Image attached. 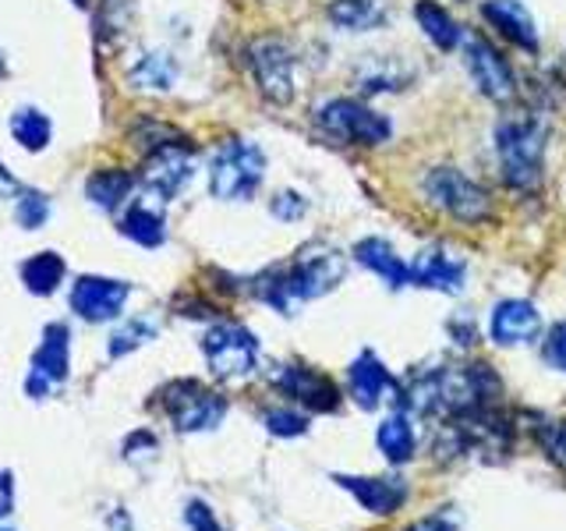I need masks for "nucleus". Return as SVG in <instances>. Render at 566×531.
<instances>
[{
	"mask_svg": "<svg viewBox=\"0 0 566 531\" xmlns=\"http://www.w3.org/2000/svg\"><path fill=\"white\" fill-rule=\"evenodd\" d=\"M344 277H347V259L329 244H315L305 248L291 266H280V270L265 273L259 283V294L276 312L291 315V309H297L301 301L329 294Z\"/></svg>",
	"mask_w": 566,
	"mask_h": 531,
	"instance_id": "f257e3e1",
	"label": "nucleus"
},
{
	"mask_svg": "<svg viewBox=\"0 0 566 531\" xmlns=\"http://www.w3.org/2000/svg\"><path fill=\"white\" fill-rule=\"evenodd\" d=\"M500 174L513 191H531L545 177V124L535 114H510L495 124Z\"/></svg>",
	"mask_w": 566,
	"mask_h": 531,
	"instance_id": "f03ea898",
	"label": "nucleus"
},
{
	"mask_svg": "<svg viewBox=\"0 0 566 531\" xmlns=\"http://www.w3.org/2000/svg\"><path fill=\"white\" fill-rule=\"evenodd\" d=\"M315 128L323 138L336 142V146H368L376 149L382 142L394 138V121L379 114L376 106L350 96H333L315 106Z\"/></svg>",
	"mask_w": 566,
	"mask_h": 531,
	"instance_id": "7ed1b4c3",
	"label": "nucleus"
},
{
	"mask_svg": "<svg viewBox=\"0 0 566 531\" xmlns=\"http://www.w3.org/2000/svg\"><path fill=\"white\" fill-rule=\"evenodd\" d=\"M421 195L424 202L447 212L450 220L478 227L492 217V195L457 167H432L421 174Z\"/></svg>",
	"mask_w": 566,
	"mask_h": 531,
	"instance_id": "20e7f679",
	"label": "nucleus"
},
{
	"mask_svg": "<svg viewBox=\"0 0 566 531\" xmlns=\"http://www.w3.org/2000/svg\"><path fill=\"white\" fill-rule=\"evenodd\" d=\"M265 181V153L248 138H227L209 164V191L223 202H248Z\"/></svg>",
	"mask_w": 566,
	"mask_h": 531,
	"instance_id": "39448f33",
	"label": "nucleus"
},
{
	"mask_svg": "<svg viewBox=\"0 0 566 531\" xmlns=\"http://www.w3.org/2000/svg\"><path fill=\"white\" fill-rule=\"evenodd\" d=\"M248 64H252L259 93L270 103L287 106L297 96V58L291 43H283L280 35H259L248 46Z\"/></svg>",
	"mask_w": 566,
	"mask_h": 531,
	"instance_id": "423d86ee",
	"label": "nucleus"
},
{
	"mask_svg": "<svg viewBox=\"0 0 566 531\" xmlns=\"http://www.w3.org/2000/svg\"><path fill=\"white\" fill-rule=\"evenodd\" d=\"M460 46H464V67L471 82L478 85V93L495 103H503L517 93V75H513L510 61L489 40H482V35H464Z\"/></svg>",
	"mask_w": 566,
	"mask_h": 531,
	"instance_id": "0eeeda50",
	"label": "nucleus"
},
{
	"mask_svg": "<svg viewBox=\"0 0 566 531\" xmlns=\"http://www.w3.org/2000/svg\"><path fill=\"white\" fill-rule=\"evenodd\" d=\"M206 362L217 376H248L259 362V341L244 326H217L206 333Z\"/></svg>",
	"mask_w": 566,
	"mask_h": 531,
	"instance_id": "6e6552de",
	"label": "nucleus"
},
{
	"mask_svg": "<svg viewBox=\"0 0 566 531\" xmlns=\"http://www.w3.org/2000/svg\"><path fill=\"white\" fill-rule=\"evenodd\" d=\"M195 164L185 142H170V146L149 153L146 170H142V185H146L153 195H159L164 202L177 199L185 191V185L191 181Z\"/></svg>",
	"mask_w": 566,
	"mask_h": 531,
	"instance_id": "1a4fd4ad",
	"label": "nucleus"
},
{
	"mask_svg": "<svg viewBox=\"0 0 566 531\" xmlns=\"http://www.w3.org/2000/svg\"><path fill=\"white\" fill-rule=\"evenodd\" d=\"M542 333V312L527 298H506L489 315V336L500 347H524L538 341Z\"/></svg>",
	"mask_w": 566,
	"mask_h": 531,
	"instance_id": "9d476101",
	"label": "nucleus"
},
{
	"mask_svg": "<svg viewBox=\"0 0 566 531\" xmlns=\"http://www.w3.org/2000/svg\"><path fill=\"white\" fill-rule=\"evenodd\" d=\"M347 389L358 407L365 412H376L386 400H394L403 389L397 386V379L389 376V368L376 358V351H361L358 358L347 365Z\"/></svg>",
	"mask_w": 566,
	"mask_h": 531,
	"instance_id": "9b49d317",
	"label": "nucleus"
},
{
	"mask_svg": "<svg viewBox=\"0 0 566 531\" xmlns=\"http://www.w3.org/2000/svg\"><path fill=\"white\" fill-rule=\"evenodd\" d=\"M276 386L283 389L287 397L301 400L312 412H336L340 407V389L329 383V376H323L318 368H308L301 362H291L276 372Z\"/></svg>",
	"mask_w": 566,
	"mask_h": 531,
	"instance_id": "f8f14e48",
	"label": "nucleus"
},
{
	"mask_svg": "<svg viewBox=\"0 0 566 531\" xmlns=\"http://www.w3.org/2000/svg\"><path fill=\"white\" fill-rule=\"evenodd\" d=\"M411 280L418 288H429L439 294H460L468 283V262L447 252V248H424L411 262Z\"/></svg>",
	"mask_w": 566,
	"mask_h": 531,
	"instance_id": "ddd939ff",
	"label": "nucleus"
},
{
	"mask_svg": "<svg viewBox=\"0 0 566 531\" xmlns=\"http://www.w3.org/2000/svg\"><path fill=\"white\" fill-rule=\"evenodd\" d=\"M482 18L503 35V40L517 43L521 50H538L535 18H531V11L521 4V0H485Z\"/></svg>",
	"mask_w": 566,
	"mask_h": 531,
	"instance_id": "4468645a",
	"label": "nucleus"
},
{
	"mask_svg": "<svg viewBox=\"0 0 566 531\" xmlns=\"http://www.w3.org/2000/svg\"><path fill=\"white\" fill-rule=\"evenodd\" d=\"M336 482H340V489H347L368 513H379V518H389V513H397V507L407 500V486L400 482V478L336 475Z\"/></svg>",
	"mask_w": 566,
	"mask_h": 531,
	"instance_id": "2eb2a0df",
	"label": "nucleus"
},
{
	"mask_svg": "<svg viewBox=\"0 0 566 531\" xmlns=\"http://www.w3.org/2000/svg\"><path fill=\"white\" fill-rule=\"evenodd\" d=\"M354 259H358L365 270H371L379 280H386L394 291L411 288V262H403V256L394 252V244L382 238H365L354 244Z\"/></svg>",
	"mask_w": 566,
	"mask_h": 531,
	"instance_id": "dca6fc26",
	"label": "nucleus"
},
{
	"mask_svg": "<svg viewBox=\"0 0 566 531\" xmlns=\"http://www.w3.org/2000/svg\"><path fill=\"white\" fill-rule=\"evenodd\" d=\"M124 298H128V288L117 280H99V277H85L78 280L75 294H71V301H75V309L85 315V319H111L120 312Z\"/></svg>",
	"mask_w": 566,
	"mask_h": 531,
	"instance_id": "f3484780",
	"label": "nucleus"
},
{
	"mask_svg": "<svg viewBox=\"0 0 566 531\" xmlns=\"http://www.w3.org/2000/svg\"><path fill=\"white\" fill-rule=\"evenodd\" d=\"M326 18L340 32H371L389 22V4L386 0H333Z\"/></svg>",
	"mask_w": 566,
	"mask_h": 531,
	"instance_id": "a211bd4d",
	"label": "nucleus"
},
{
	"mask_svg": "<svg viewBox=\"0 0 566 531\" xmlns=\"http://www.w3.org/2000/svg\"><path fill=\"white\" fill-rule=\"evenodd\" d=\"M354 82H358L361 93L376 96V93H400V88L411 82V71L403 67V61L397 58H365L361 67L354 71Z\"/></svg>",
	"mask_w": 566,
	"mask_h": 531,
	"instance_id": "6ab92c4d",
	"label": "nucleus"
},
{
	"mask_svg": "<svg viewBox=\"0 0 566 531\" xmlns=\"http://www.w3.org/2000/svg\"><path fill=\"white\" fill-rule=\"evenodd\" d=\"M415 18H418L421 32L429 35L439 50H457L460 43H464V35H468L464 25H457V18L442 4H436V0H418Z\"/></svg>",
	"mask_w": 566,
	"mask_h": 531,
	"instance_id": "aec40b11",
	"label": "nucleus"
},
{
	"mask_svg": "<svg viewBox=\"0 0 566 531\" xmlns=\"http://www.w3.org/2000/svg\"><path fill=\"white\" fill-rule=\"evenodd\" d=\"M376 442L386 460H394V465H403V460L415 457V447H418V436H415V425H411V415L407 412H394L386 415L382 425L376 429Z\"/></svg>",
	"mask_w": 566,
	"mask_h": 531,
	"instance_id": "412c9836",
	"label": "nucleus"
},
{
	"mask_svg": "<svg viewBox=\"0 0 566 531\" xmlns=\"http://www.w3.org/2000/svg\"><path fill=\"white\" fill-rule=\"evenodd\" d=\"M132 85L138 88H153V93H167L177 82V61L164 50H153V53H142V58L132 64L128 71Z\"/></svg>",
	"mask_w": 566,
	"mask_h": 531,
	"instance_id": "4be33fe9",
	"label": "nucleus"
},
{
	"mask_svg": "<svg viewBox=\"0 0 566 531\" xmlns=\"http://www.w3.org/2000/svg\"><path fill=\"white\" fill-rule=\"evenodd\" d=\"M220 415H223V400L199 386H191V397L174 404V418L181 421V429H206V425L220 421Z\"/></svg>",
	"mask_w": 566,
	"mask_h": 531,
	"instance_id": "5701e85b",
	"label": "nucleus"
},
{
	"mask_svg": "<svg viewBox=\"0 0 566 531\" xmlns=\"http://www.w3.org/2000/svg\"><path fill=\"white\" fill-rule=\"evenodd\" d=\"M132 188H135V177L128 170H96L93 177H88V185H85L88 199H93L96 206H103V209L120 206L132 195Z\"/></svg>",
	"mask_w": 566,
	"mask_h": 531,
	"instance_id": "b1692460",
	"label": "nucleus"
},
{
	"mask_svg": "<svg viewBox=\"0 0 566 531\" xmlns=\"http://www.w3.org/2000/svg\"><path fill=\"white\" fill-rule=\"evenodd\" d=\"M120 230H124V235H128L132 241L146 244V248H153V244H159V241L167 238L164 217H159V212L149 209V206H132V209H128V217L120 220Z\"/></svg>",
	"mask_w": 566,
	"mask_h": 531,
	"instance_id": "393cba45",
	"label": "nucleus"
},
{
	"mask_svg": "<svg viewBox=\"0 0 566 531\" xmlns=\"http://www.w3.org/2000/svg\"><path fill=\"white\" fill-rule=\"evenodd\" d=\"M11 135L18 138V146L40 153L50 142V121L43 111H35V106H22V111H14L11 117Z\"/></svg>",
	"mask_w": 566,
	"mask_h": 531,
	"instance_id": "a878e982",
	"label": "nucleus"
},
{
	"mask_svg": "<svg viewBox=\"0 0 566 531\" xmlns=\"http://www.w3.org/2000/svg\"><path fill=\"white\" fill-rule=\"evenodd\" d=\"M22 273H25V283H29L32 291L46 294V291L53 288V283L61 280L64 262H61L57 256H53V252H40L35 259H29V262H25V270H22Z\"/></svg>",
	"mask_w": 566,
	"mask_h": 531,
	"instance_id": "bb28decb",
	"label": "nucleus"
},
{
	"mask_svg": "<svg viewBox=\"0 0 566 531\" xmlns=\"http://www.w3.org/2000/svg\"><path fill=\"white\" fill-rule=\"evenodd\" d=\"M270 209H273L276 220L294 223V220H301L308 212V199H305V195H297V191H276V199L270 202Z\"/></svg>",
	"mask_w": 566,
	"mask_h": 531,
	"instance_id": "cd10ccee",
	"label": "nucleus"
},
{
	"mask_svg": "<svg viewBox=\"0 0 566 531\" xmlns=\"http://www.w3.org/2000/svg\"><path fill=\"white\" fill-rule=\"evenodd\" d=\"M46 212H50L46 195L22 191V202H18V220H22V227H40L46 220Z\"/></svg>",
	"mask_w": 566,
	"mask_h": 531,
	"instance_id": "c85d7f7f",
	"label": "nucleus"
},
{
	"mask_svg": "<svg viewBox=\"0 0 566 531\" xmlns=\"http://www.w3.org/2000/svg\"><path fill=\"white\" fill-rule=\"evenodd\" d=\"M542 354H545V362L553 365V368L566 372V319H563V323H556L553 330H548Z\"/></svg>",
	"mask_w": 566,
	"mask_h": 531,
	"instance_id": "c756f323",
	"label": "nucleus"
},
{
	"mask_svg": "<svg viewBox=\"0 0 566 531\" xmlns=\"http://www.w3.org/2000/svg\"><path fill=\"white\" fill-rule=\"evenodd\" d=\"M265 425H270V433H276V436H301V433H308V418L294 415V412H270V415H265Z\"/></svg>",
	"mask_w": 566,
	"mask_h": 531,
	"instance_id": "7c9ffc66",
	"label": "nucleus"
},
{
	"mask_svg": "<svg viewBox=\"0 0 566 531\" xmlns=\"http://www.w3.org/2000/svg\"><path fill=\"white\" fill-rule=\"evenodd\" d=\"M542 442L548 447V454H553L556 465L566 468V421H563V425H553V429H548V433L542 436Z\"/></svg>",
	"mask_w": 566,
	"mask_h": 531,
	"instance_id": "2f4dec72",
	"label": "nucleus"
},
{
	"mask_svg": "<svg viewBox=\"0 0 566 531\" xmlns=\"http://www.w3.org/2000/svg\"><path fill=\"white\" fill-rule=\"evenodd\" d=\"M149 333H153L149 326L135 323L128 333H117V344H114V351H128V347H135V344H138V336H149Z\"/></svg>",
	"mask_w": 566,
	"mask_h": 531,
	"instance_id": "473e14b6",
	"label": "nucleus"
},
{
	"mask_svg": "<svg viewBox=\"0 0 566 531\" xmlns=\"http://www.w3.org/2000/svg\"><path fill=\"white\" fill-rule=\"evenodd\" d=\"M14 191H18V181L4 167H0V199H8V195H14Z\"/></svg>",
	"mask_w": 566,
	"mask_h": 531,
	"instance_id": "72a5a7b5",
	"label": "nucleus"
},
{
	"mask_svg": "<svg viewBox=\"0 0 566 531\" xmlns=\"http://www.w3.org/2000/svg\"><path fill=\"white\" fill-rule=\"evenodd\" d=\"M407 531H439V528H432V524H415V528H407Z\"/></svg>",
	"mask_w": 566,
	"mask_h": 531,
	"instance_id": "f704fd0d",
	"label": "nucleus"
},
{
	"mask_svg": "<svg viewBox=\"0 0 566 531\" xmlns=\"http://www.w3.org/2000/svg\"><path fill=\"white\" fill-rule=\"evenodd\" d=\"M75 4H85V0H75Z\"/></svg>",
	"mask_w": 566,
	"mask_h": 531,
	"instance_id": "c9c22d12",
	"label": "nucleus"
}]
</instances>
